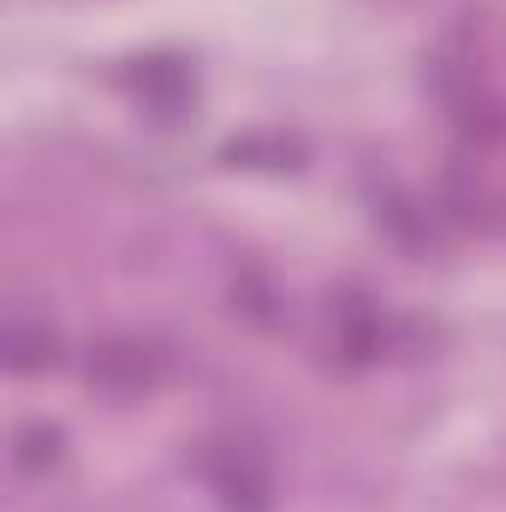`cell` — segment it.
<instances>
[{
  "mask_svg": "<svg viewBox=\"0 0 506 512\" xmlns=\"http://www.w3.org/2000/svg\"><path fill=\"white\" fill-rule=\"evenodd\" d=\"M209 483L221 489V501L233 512H268V495H274V477L262 465V453L245 447V441H227L209 453Z\"/></svg>",
  "mask_w": 506,
  "mask_h": 512,
  "instance_id": "1",
  "label": "cell"
},
{
  "mask_svg": "<svg viewBox=\"0 0 506 512\" xmlns=\"http://www.w3.org/2000/svg\"><path fill=\"white\" fill-rule=\"evenodd\" d=\"M137 90H143V102L155 108V120H179V108L191 102V78H185V66H173V60H149V66L137 72Z\"/></svg>",
  "mask_w": 506,
  "mask_h": 512,
  "instance_id": "2",
  "label": "cell"
},
{
  "mask_svg": "<svg viewBox=\"0 0 506 512\" xmlns=\"http://www.w3.org/2000/svg\"><path fill=\"white\" fill-rule=\"evenodd\" d=\"M60 352H54V334L48 328H36V322H12L6 328V370H18V376H36V370H48Z\"/></svg>",
  "mask_w": 506,
  "mask_h": 512,
  "instance_id": "3",
  "label": "cell"
},
{
  "mask_svg": "<svg viewBox=\"0 0 506 512\" xmlns=\"http://www.w3.org/2000/svg\"><path fill=\"white\" fill-rule=\"evenodd\" d=\"M60 453H66V435H60L54 423H24V429H18V447H12V465L36 477V471L60 465Z\"/></svg>",
  "mask_w": 506,
  "mask_h": 512,
  "instance_id": "4",
  "label": "cell"
}]
</instances>
